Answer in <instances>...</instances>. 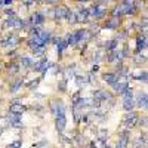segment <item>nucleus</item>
Returning <instances> with one entry per match:
<instances>
[{
	"instance_id": "29",
	"label": "nucleus",
	"mask_w": 148,
	"mask_h": 148,
	"mask_svg": "<svg viewBox=\"0 0 148 148\" xmlns=\"http://www.w3.org/2000/svg\"><path fill=\"white\" fill-rule=\"evenodd\" d=\"M126 37H127V31H120V34H117V39H116V40H117V42H119V40H125Z\"/></svg>"
},
{
	"instance_id": "17",
	"label": "nucleus",
	"mask_w": 148,
	"mask_h": 148,
	"mask_svg": "<svg viewBox=\"0 0 148 148\" xmlns=\"http://www.w3.org/2000/svg\"><path fill=\"white\" fill-rule=\"evenodd\" d=\"M45 22V16L40 14V12H36V14L31 16V24L33 25H42Z\"/></svg>"
},
{
	"instance_id": "6",
	"label": "nucleus",
	"mask_w": 148,
	"mask_h": 148,
	"mask_svg": "<svg viewBox=\"0 0 148 148\" xmlns=\"http://www.w3.org/2000/svg\"><path fill=\"white\" fill-rule=\"evenodd\" d=\"M120 25H121V18H119V16L110 18V19H107L105 24H104L105 28H111V30H117Z\"/></svg>"
},
{
	"instance_id": "25",
	"label": "nucleus",
	"mask_w": 148,
	"mask_h": 148,
	"mask_svg": "<svg viewBox=\"0 0 148 148\" xmlns=\"http://www.w3.org/2000/svg\"><path fill=\"white\" fill-rule=\"evenodd\" d=\"M21 65H22L24 68H30V67L33 65V61H31L28 56H22V58H21Z\"/></svg>"
},
{
	"instance_id": "39",
	"label": "nucleus",
	"mask_w": 148,
	"mask_h": 148,
	"mask_svg": "<svg viewBox=\"0 0 148 148\" xmlns=\"http://www.w3.org/2000/svg\"><path fill=\"white\" fill-rule=\"evenodd\" d=\"M45 2H47V3H53L55 0H45Z\"/></svg>"
},
{
	"instance_id": "1",
	"label": "nucleus",
	"mask_w": 148,
	"mask_h": 148,
	"mask_svg": "<svg viewBox=\"0 0 148 148\" xmlns=\"http://www.w3.org/2000/svg\"><path fill=\"white\" fill-rule=\"evenodd\" d=\"M138 119H139V114L135 113V111H129V113L125 116V119H123V125H125V127L127 130L133 129L135 126L138 125Z\"/></svg>"
},
{
	"instance_id": "3",
	"label": "nucleus",
	"mask_w": 148,
	"mask_h": 148,
	"mask_svg": "<svg viewBox=\"0 0 148 148\" xmlns=\"http://www.w3.org/2000/svg\"><path fill=\"white\" fill-rule=\"evenodd\" d=\"M51 110H52V113L59 117V116H65V107L62 104V101H58V99H53L52 104H51Z\"/></svg>"
},
{
	"instance_id": "7",
	"label": "nucleus",
	"mask_w": 148,
	"mask_h": 148,
	"mask_svg": "<svg viewBox=\"0 0 148 148\" xmlns=\"http://www.w3.org/2000/svg\"><path fill=\"white\" fill-rule=\"evenodd\" d=\"M67 12H68V8L67 6L59 5V6H56L53 9V16H55V19H65Z\"/></svg>"
},
{
	"instance_id": "23",
	"label": "nucleus",
	"mask_w": 148,
	"mask_h": 148,
	"mask_svg": "<svg viewBox=\"0 0 148 148\" xmlns=\"http://www.w3.org/2000/svg\"><path fill=\"white\" fill-rule=\"evenodd\" d=\"M133 61H135V64H138V65H142L144 62H145V61H147V56L144 55V53H136V55H135L133 56Z\"/></svg>"
},
{
	"instance_id": "33",
	"label": "nucleus",
	"mask_w": 148,
	"mask_h": 148,
	"mask_svg": "<svg viewBox=\"0 0 148 148\" xmlns=\"http://www.w3.org/2000/svg\"><path fill=\"white\" fill-rule=\"evenodd\" d=\"M138 123H139L141 127H145V126H147V117L144 116L142 119H138Z\"/></svg>"
},
{
	"instance_id": "27",
	"label": "nucleus",
	"mask_w": 148,
	"mask_h": 148,
	"mask_svg": "<svg viewBox=\"0 0 148 148\" xmlns=\"http://www.w3.org/2000/svg\"><path fill=\"white\" fill-rule=\"evenodd\" d=\"M39 83H40V79H36V80H33L31 83L27 84V88H28V89H34V88H37V86H39Z\"/></svg>"
},
{
	"instance_id": "36",
	"label": "nucleus",
	"mask_w": 148,
	"mask_h": 148,
	"mask_svg": "<svg viewBox=\"0 0 148 148\" xmlns=\"http://www.w3.org/2000/svg\"><path fill=\"white\" fill-rule=\"evenodd\" d=\"M135 2H136V0H123V3L130 5V6H135Z\"/></svg>"
},
{
	"instance_id": "26",
	"label": "nucleus",
	"mask_w": 148,
	"mask_h": 148,
	"mask_svg": "<svg viewBox=\"0 0 148 148\" xmlns=\"http://www.w3.org/2000/svg\"><path fill=\"white\" fill-rule=\"evenodd\" d=\"M88 82H89L88 77H82V76H77V77H76V83H77L79 86H84Z\"/></svg>"
},
{
	"instance_id": "40",
	"label": "nucleus",
	"mask_w": 148,
	"mask_h": 148,
	"mask_svg": "<svg viewBox=\"0 0 148 148\" xmlns=\"http://www.w3.org/2000/svg\"><path fill=\"white\" fill-rule=\"evenodd\" d=\"M79 2H88V0H79Z\"/></svg>"
},
{
	"instance_id": "37",
	"label": "nucleus",
	"mask_w": 148,
	"mask_h": 148,
	"mask_svg": "<svg viewBox=\"0 0 148 148\" xmlns=\"http://www.w3.org/2000/svg\"><path fill=\"white\" fill-rule=\"evenodd\" d=\"M77 142H79V144H80V145H82V144H83V142H84V138H83V136H82V135H77Z\"/></svg>"
},
{
	"instance_id": "10",
	"label": "nucleus",
	"mask_w": 148,
	"mask_h": 148,
	"mask_svg": "<svg viewBox=\"0 0 148 148\" xmlns=\"http://www.w3.org/2000/svg\"><path fill=\"white\" fill-rule=\"evenodd\" d=\"M127 145H129V132L127 130H123L120 133V139H119L116 148H127Z\"/></svg>"
},
{
	"instance_id": "2",
	"label": "nucleus",
	"mask_w": 148,
	"mask_h": 148,
	"mask_svg": "<svg viewBox=\"0 0 148 148\" xmlns=\"http://www.w3.org/2000/svg\"><path fill=\"white\" fill-rule=\"evenodd\" d=\"M6 27L14 28V30H21V28L25 27V22H24L22 19H19V18H16L15 15H12V16L6 21Z\"/></svg>"
},
{
	"instance_id": "32",
	"label": "nucleus",
	"mask_w": 148,
	"mask_h": 148,
	"mask_svg": "<svg viewBox=\"0 0 148 148\" xmlns=\"http://www.w3.org/2000/svg\"><path fill=\"white\" fill-rule=\"evenodd\" d=\"M34 55H42L43 52H45V46H40V47H37V49H34Z\"/></svg>"
},
{
	"instance_id": "4",
	"label": "nucleus",
	"mask_w": 148,
	"mask_h": 148,
	"mask_svg": "<svg viewBox=\"0 0 148 148\" xmlns=\"http://www.w3.org/2000/svg\"><path fill=\"white\" fill-rule=\"evenodd\" d=\"M88 10H89V16H93L95 19H101L105 15V10L107 9L104 6H101V5H95V6H92Z\"/></svg>"
},
{
	"instance_id": "24",
	"label": "nucleus",
	"mask_w": 148,
	"mask_h": 148,
	"mask_svg": "<svg viewBox=\"0 0 148 148\" xmlns=\"http://www.w3.org/2000/svg\"><path fill=\"white\" fill-rule=\"evenodd\" d=\"M117 45H119V42H117L116 39H113V40H107L104 46H105L107 51H114V49L117 47Z\"/></svg>"
},
{
	"instance_id": "18",
	"label": "nucleus",
	"mask_w": 148,
	"mask_h": 148,
	"mask_svg": "<svg viewBox=\"0 0 148 148\" xmlns=\"http://www.w3.org/2000/svg\"><path fill=\"white\" fill-rule=\"evenodd\" d=\"M65 126H67V119H65V116L56 117V129H58V132H64Z\"/></svg>"
},
{
	"instance_id": "8",
	"label": "nucleus",
	"mask_w": 148,
	"mask_h": 148,
	"mask_svg": "<svg viewBox=\"0 0 148 148\" xmlns=\"http://www.w3.org/2000/svg\"><path fill=\"white\" fill-rule=\"evenodd\" d=\"M40 46H46V45L40 40V37L37 36V34H33V36L30 37V40H28V47L31 49V51H34V49L40 47Z\"/></svg>"
},
{
	"instance_id": "30",
	"label": "nucleus",
	"mask_w": 148,
	"mask_h": 148,
	"mask_svg": "<svg viewBox=\"0 0 148 148\" xmlns=\"http://www.w3.org/2000/svg\"><path fill=\"white\" fill-rule=\"evenodd\" d=\"M107 136H108V133H107V130L101 129V130H99V141H105V139H107Z\"/></svg>"
},
{
	"instance_id": "9",
	"label": "nucleus",
	"mask_w": 148,
	"mask_h": 148,
	"mask_svg": "<svg viewBox=\"0 0 148 148\" xmlns=\"http://www.w3.org/2000/svg\"><path fill=\"white\" fill-rule=\"evenodd\" d=\"M74 33H76V37H77V42H79V43L88 42L90 37H92L90 30H79V31H74Z\"/></svg>"
},
{
	"instance_id": "28",
	"label": "nucleus",
	"mask_w": 148,
	"mask_h": 148,
	"mask_svg": "<svg viewBox=\"0 0 148 148\" xmlns=\"http://www.w3.org/2000/svg\"><path fill=\"white\" fill-rule=\"evenodd\" d=\"M9 71H10V73H14V74H16V73L19 71L18 64H10V65H9Z\"/></svg>"
},
{
	"instance_id": "11",
	"label": "nucleus",
	"mask_w": 148,
	"mask_h": 148,
	"mask_svg": "<svg viewBox=\"0 0 148 148\" xmlns=\"http://www.w3.org/2000/svg\"><path fill=\"white\" fill-rule=\"evenodd\" d=\"M9 111L10 113H14V114H22L24 111H25V107H24L22 104H19V101H14V102H10V107H9Z\"/></svg>"
},
{
	"instance_id": "16",
	"label": "nucleus",
	"mask_w": 148,
	"mask_h": 148,
	"mask_svg": "<svg viewBox=\"0 0 148 148\" xmlns=\"http://www.w3.org/2000/svg\"><path fill=\"white\" fill-rule=\"evenodd\" d=\"M136 43H138V52H142V51H145L147 49V34H144V36H138V40H136Z\"/></svg>"
},
{
	"instance_id": "5",
	"label": "nucleus",
	"mask_w": 148,
	"mask_h": 148,
	"mask_svg": "<svg viewBox=\"0 0 148 148\" xmlns=\"http://www.w3.org/2000/svg\"><path fill=\"white\" fill-rule=\"evenodd\" d=\"M51 65H52V64L49 62L47 59H42V61H37V62H36V64H33L31 67H33V70H34V71H40L42 74H45V73L49 70V67H51Z\"/></svg>"
},
{
	"instance_id": "41",
	"label": "nucleus",
	"mask_w": 148,
	"mask_h": 148,
	"mask_svg": "<svg viewBox=\"0 0 148 148\" xmlns=\"http://www.w3.org/2000/svg\"><path fill=\"white\" fill-rule=\"evenodd\" d=\"M0 70H2V64H0Z\"/></svg>"
},
{
	"instance_id": "19",
	"label": "nucleus",
	"mask_w": 148,
	"mask_h": 148,
	"mask_svg": "<svg viewBox=\"0 0 148 148\" xmlns=\"http://www.w3.org/2000/svg\"><path fill=\"white\" fill-rule=\"evenodd\" d=\"M123 108L126 111H133V108H135V99L133 98H125V99H123Z\"/></svg>"
},
{
	"instance_id": "15",
	"label": "nucleus",
	"mask_w": 148,
	"mask_h": 148,
	"mask_svg": "<svg viewBox=\"0 0 148 148\" xmlns=\"http://www.w3.org/2000/svg\"><path fill=\"white\" fill-rule=\"evenodd\" d=\"M147 104H148V96H147V93L145 92H141L139 93V96H138V101L135 102V105H138L139 108H147Z\"/></svg>"
},
{
	"instance_id": "34",
	"label": "nucleus",
	"mask_w": 148,
	"mask_h": 148,
	"mask_svg": "<svg viewBox=\"0 0 148 148\" xmlns=\"http://www.w3.org/2000/svg\"><path fill=\"white\" fill-rule=\"evenodd\" d=\"M21 147V141L18 139V141H15V142H12L10 145H8V148H19Z\"/></svg>"
},
{
	"instance_id": "38",
	"label": "nucleus",
	"mask_w": 148,
	"mask_h": 148,
	"mask_svg": "<svg viewBox=\"0 0 148 148\" xmlns=\"http://www.w3.org/2000/svg\"><path fill=\"white\" fill-rule=\"evenodd\" d=\"M2 5H12V0H2Z\"/></svg>"
},
{
	"instance_id": "14",
	"label": "nucleus",
	"mask_w": 148,
	"mask_h": 148,
	"mask_svg": "<svg viewBox=\"0 0 148 148\" xmlns=\"http://www.w3.org/2000/svg\"><path fill=\"white\" fill-rule=\"evenodd\" d=\"M117 74L116 73H104L102 74V80L107 83V84H110V86H113L116 82H117Z\"/></svg>"
},
{
	"instance_id": "20",
	"label": "nucleus",
	"mask_w": 148,
	"mask_h": 148,
	"mask_svg": "<svg viewBox=\"0 0 148 148\" xmlns=\"http://www.w3.org/2000/svg\"><path fill=\"white\" fill-rule=\"evenodd\" d=\"M22 84H24V80H22V79H15L14 83L10 84V92H12V93H16V92L21 89Z\"/></svg>"
},
{
	"instance_id": "13",
	"label": "nucleus",
	"mask_w": 148,
	"mask_h": 148,
	"mask_svg": "<svg viewBox=\"0 0 148 148\" xmlns=\"http://www.w3.org/2000/svg\"><path fill=\"white\" fill-rule=\"evenodd\" d=\"M76 15H77V22H89V10L88 9H84L82 8L79 12H76Z\"/></svg>"
},
{
	"instance_id": "31",
	"label": "nucleus",
	"mask_w": 148,
	"mask_h": 148,
	"mask_svg": "<svg viewBox=\"0 0 148 148\" xmlns=\"http://www.w3.org/2000/svg\"><path fill=\"white\" fill-rule=\"evenodd\" d=\"M58 88H59V90H65L67 89V80H61V83L58 84Z\"/></svg>"
},
{
	"instance_id": "35",
	"label": "nucleus",
	"mask_w": 148,
	"mask_h": 148,
	"mask_svg": "<svg viewBox=\"0 0 148 148\" xmlns=\"http://www.w3.org/2000/svg\"><path fill=\"white\" fill-rule=\"evenodd\" d=\"M79 98H80V93H79V92L74 93V96H73V104H76V102L79 101Z\"/></svg>"
},
{
	"instance_id": "22",
	"label": "nucleus",
	"mask_w": 148,
	"mask_h": 148,
	"mask_svg": "<svg viewBox=\"0 0 148 148\" xmlns=\"http://www.w3.org/2000/svg\"><path fill=\"white\" fill-rule=\"evenodd\" d=\"M65 19H68V22H70V24H76V22H77V15H76V12L71 10V9H68Z\"/></svg>"
},
{
	"instance_id": "12",
	"label": "nucleus",
	"mask_w": 148,
	"mask_h": 148,
	"mask_svg": "<svg viewBox=\"0 0 148 148\" xmlns=\"http://www.w3.org/2000/svg\"><path fill=\"white\" fill-rule=\"evenodd\" d=\"M18 42H19L18 36L12 34V36H9V37H6V39L2 40V46H5V47H14V46L18 45Z\"/></svg>"
},
{
	"instance_id": "21",
	"label": "nucleus",
	"mask_w": 148,
	"mask_h": 148,
	"mask_svg": "<svg viewBox=\"0 0 148 148\" xmlns=\"http://www.w3.org/2000/svg\"><path fill=\"white\" fill-rule=\"evenodd\" d=\"M93 99H98V101H104L105 98H107V92H104V90H101V89H98V90H93Z\"/></svg>"
}]
</instances>
